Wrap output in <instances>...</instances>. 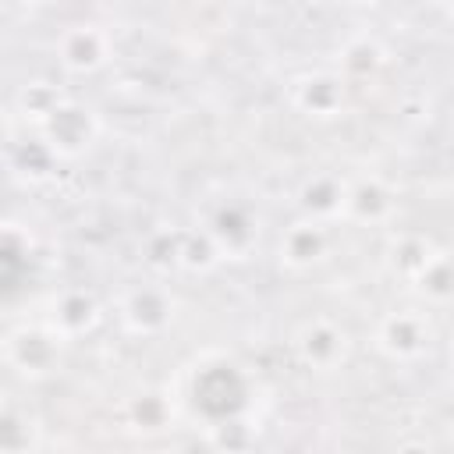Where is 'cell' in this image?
<instances>
[{
	"label": "cell",
	"mask_w": 454,
	"mask_h": 454,
	"mask_svg": "<svg viewBox=\"0 0 454 454\" xmlns=\"http://www.w3.org/2000/svg\"><path fill=\"white\" fill-rule=\"evenodd\" d=\"M99 124H96V114L74 99H60V106L39 124V135L50 142V149L64 160L78 156L89 149V142L96 138Z\"/></svg>",
	"instance_id": "6da1fadb"
},
{
	"label": "cell",
	"mask_w": 454,
	"mask_h": 454,
	"mask_svg": "<svg viewBox=\"0 0 454 454\" xmlns=\"http://www.w3.org/2000/svg\"><path fill=\"white\" fill-rule=\"evenodd\" d=\"M57 60L71 74H89L110 60V35L99 25H71L57 39Z\"/></svg>",
	"instance_id": "7a4b0ae2"
},
{
	"label": "cell",
	"mask_w": 454,
	"mask_h": 454,
	"mask_svg": "<svg viewBox=\"0 0 454 454\" xmlns=\"http://www.w3.org/2000/svg\"><path fill=\"white\" fill-rule=\"evenodd\" d=\"M429 337H433L429 319H426L422 312H411V309L390 312V316L380 323V330H376L380 348H383L390 358H397V362L419 358V355L429 348Z\"/></svg>",
	"instance_id": "3957f363"
},
{
	"label": "cell",
	"mask_w": 454,
	"mask_h": 454,
	"mask_svg": "<svg viewBox=\"0 0 454 454\" xmlns=\"http://www.w3.org/2000/svg\"><path fill=\"white\" fill-rule=\"evenodd\" d=\"M174 319V301L163 287H131L121 301V323L138 337H156Z\"/></svg>",
	"instance_id": "277c9868"
},
{
	"label": "cell",
	"mask_w": 454,
	"mask_h": 454,
	"mask_svg": "<svg viewBox=\"0 0 454 454\" xmlns=\"http://www.w3.org/2000/svg\"><path fill=\"white\" fill-rule=\"evenodd\" d=\"M60 333H53L50 326L39 330V326H21V330H11L7 333V362L25 372V376H43L53 358H57V348H60Z\"/></svg>",
	"instance_id": "5b68a950"
},
{
	"label": "cell",
	"mask_w": 454,
	"mask_h": 454,
	"mask_svg": "<svg viewBox=\"0 0 454 454\" xmlns=\"http://www.w3.org/2000/svg\"><path fill=\"white\" fill-rule=\"evenodd\" d=\"M291 103L309 117H337L344 110V82L340 74H301L291 82Z\"/></svg>",
	"instance_id": "8992f818"
},
{
	"label": "cell",
	"mask_w": 454,
	"mask_h": 454,
	"mask_svg": "<svg viewBox=\"0 0 454 454\" xmlns=\"http://www.w3.org/2000/svg\"><path fill=\"white\" fill-rule=\"evenodd\" d=\"M298 355L305 358V365L312 369H337L348 355V337L340 326H333L330 319H312L298 330Z\"/></svg>",
	"instance_id": "52a82bcc"
},
{
	"label": "cell",
	"mask_w": 454,
	"mask_h": 454,
	"mask_svg": "<svg viewBox=\"0 0 454 454\" xmlns=\"http://www.w3.org/2000/svg\"><path fill=\"white\" fill-rule=\"evenodd\" d=\"M206 231H209V234H213V241L220 245L223 259H227V255H231V259H241L245 252H252L255 234H259V227H255L252 213H248L245 206H238V202L220 206V209L213 213V220H209V227H206Z\"/></svg>",
	"instance_id": "ba28073f"
},
{
	"label": "cell",
	"mask_w": 454,
	"mask_h": 454,
	"mask_svg": "<svg viewBox=\"0 0 454 454\" xmlns=\"http://www.w3.org/2000/svg\"><path fill=\"white\" fill-rule=\"evenodd\" d=\"M99 323V301L82 291V287H67L53 298V312H50V330L60 333L64 340L89 333Z\"/></svg>",
	"instance_id": "9c48e42d"
},
{
	"label": "cell",
	"mask_w": 454,
	"mask_h": 454,
	"mask_svg": "<svg viewBox=\"0 0 454 454\" xmlns=\"http://www.w3.org/2000/svg\"><path fill=\"white\" fill-rule=\"evenodd\" d=\"M298 206H301V213L309 220H319V223L337 220L348 209V184L337 181V177H330V174H316L312 181L301 184Z\"/></svg>",
	"instance_id": "30bf717a"
},
{
	"label": "cell",
	"mask_w": 454,
	"mask_h": 454,
	"mask_svg": "<svg viewBox=\"0 0 454 454\" xmlns=\"http://www.w3.org/2000/svg\"><path fill=\"white\" fill-rule=\"evenodd\" d=\"M326 252V231L319 220H298L284 231L280 238V259L291 266V270H305L312 266L319 255Z\"/></svg>",
	"instance_id": "8fae6325"
},
{
	"label": "cell",
	"mask_w": 454,
	"mask_h": 454,
	"mask_svg": "<svg viewBox=\"0 0 454 454\" xmlns=\"http://www.w3.org/2000/svg\"><path fill=\"white\" fill-rule=\"evenodd\" d=\"M390 209H394V199L383 188V181L369 177V181H358L355 188H348V209H344V216L362 220V223H380V220L390 216Z\"/></svg>",
	"instance_id": "7c38bea8"
},
{
	"label": "cell",
	"mask_w": 454,
	"mask_h": 454,
	"mask_svg": "<svg viewBox=\"0 0 454 454\" xmlns=\"http://www.w3.org/2000/svg\"><path fill=\"white\" fill-rule=\"evenodd\" d=\"M60 99H64V96H60L50 82H25V85L18 89V96H14V114H18L25 124L32 121V124L39 128V124L60 106Z\"/></svg>",
	"instance_id": "4fadbf2b"
},
{
	"label": "cell",
	"mask_w": 454,
	"mask_h": 454,
	"mask_svg": "<svg viewBox=\"0 0 454 454\" xmlns=\"http://www.w3.org/2000/svg\"><path fill=\"white\" fill-rule=\"evenodd\" d=\"M436 255H440V252H433V245H429L426 238H419V234H401V238L394 241V248H390V266H394V273H401V277H408V280H419L422 270H426Z\"/></svg>",
	"instance_id": "5bb4252c"
},
{
	"label": "cell",
	"mask_w": 454,
	"mask_h": 454,
	"mask_svg": "<svg viewBox=\"0 0 454 454\" xmlns=\"http://www.w3.org/2000/svg\"><path fill=\"white\" fill-rule=\"evenodd\" d=\"M383 46L372 39V35H358V39H351L344 50H340V67H344V74L348 78H369V74H376V67L383 64Z\"/></svg>",
	"instance_id": "9a60e30c"
},
{
	"label": "cell",
	"mask_w": 454,
	"mask_h": 454,
	"mask_svg": "<svg viewBox=\"0 0 454 454\" xmlns=\"http://www.w3.org/2000/svg\"><path fill=\"white\" fill-rule=\"evenodd\" d=\"M220 259H223V252H220V245L213 241L209 231L181 234V266L184 270H213Z\"/></svg>",
	"instance_id": "2e32d148"
},
{
	"label": "cell",
	"mask_w": 454,
	"mask_h": 454,
	"mask_svg": "<svg viewBox=\"0 0 454 454\" xmlns=\"http://www.w3.org/2000/svg\"><path fill=\"white\" fill-rule=\"evenodd\" d=\"M415 284L422 287V294H429V298H436V301L450 298V294H454V266H450V259H447V255H436V259L422 270V277H419Z\"/></svg>",
	"instance_id": "e0dca14e"
},
{
	"label": "cell",
	"mask_w": 454,
	"mask_h": 454,
	"mask_svg": "<svg viewBox=\"0 0 454 454\" xmlns=\"http://www.w3.org/2000/svg\"><path fill=\"white\" fill-rule=\"evenodd\" d=\"M344 4H376V0H344Z\"/></svg>",
	"instance_id": "ac0fdd59"
},
{
	"label": "cell",
	"mask_w": 454,
	"mask_h": 454,
	"mask_svg": "<svg viewBox=\"0 0 454 454\" xmlns=\"http://www.w3.org/2000/svg\"><path fill=\"white\" fill-rule=\"evenodd\" d=\"M25 4H53V0H25Z\"/></svg>",
	"instance_id": "d6986e66"
},
{
	"label": "cell",
	"mask_w": 454,
	"mask_h": 454,
	"mask_svg": "<svg viewBox=\"0 0 454 454\" xmlns=\"http://www.w3.org/2000/svg\"><path fill=\"white\" fill-rule=\"evenodd\" d=\"M450 18H454V0H450Z\"/></svg>",
	"instance_id": "ffe728a7"
},
{
	"label": "cell",
	"mask_w": 454,
	"mask_h": 454,
	"mask_svg": "<svg viewBox=\"0 0 454 454\" xmlns=\"http://www.w3.org/2000/svg\"><path fill=\"white\" fill-rule=\"evenodd\" d=\"M450 362H454V344H450Z\"/></svg>",
	"instance_id": "44dd1931"
}]
</instances>
